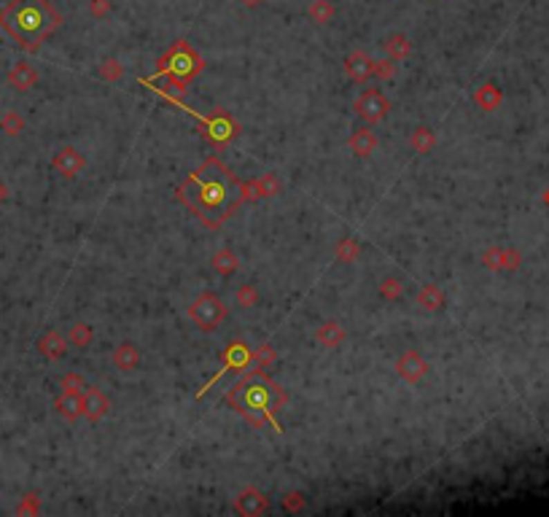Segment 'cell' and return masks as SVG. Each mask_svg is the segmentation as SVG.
<instances>
[{
	"label": "cell",
	"instance_id": "26",
	"mask_svg": "<svg viewBox=\"0 0 549 517\" xmlns=\"http://www.w3.org/2000/svg\"><path fill=\"white\" fill-rule=\"evenodd\" d=\"M307 14H310V19L315 25H328L334 19V3L331 0H313Z\"/></svg>",
	"mask_w": 549,
	"mask_h": 517
},
{
	"label": "cell",
	"instance_id": "40",
	"mask_svg": "<svg viewBox=\"0 0 549 517\" xmlns=\"http://www.w3.org/2000/svg\"><path fill=\"white\" fill-rule=\"evenodd\" d=\"M240 3H243V6H248V8H253V6H259L261 0H240Z\"/></svg>",
	"mask_w": 549,
	"mask_h": 517
},
{
	"label": "cell",
	"instance_id": "8",
	"mask_svg": "<svg viewBox=\"0 0 549 517\" xmlns=\"http://www.w3.org/2000/svg\"><path fill=\"white\" fill-rule=\"evenodd\" d=\"M353 108H355V116H358L361 122L380 124L388 116V111H391V100L385 98L380 89H366V92H361V95L355 98Z\"/></svg>",
	"mask_w": 549,
	"mask_h": 517
},
{
	"label": "cell",
	"instance_id": "38",
	"mask_svg": "<svg viewBox=\"0 0 549 517\" xmlns=\"http://www.w3.org/2000/svg\"><path fill=\"white\" fill-rule=\"evenodd\" d=\"M92 14L100 19V17H105L108 14V0H92Z\"/></svg>",
	"mask_w": 549,
	"mask_h": 517
},
{
	"label": "cell",
	"instance_id": "4",
	"mask_svg": "<svg viewBox=\"0 0 549 517\" xmlns=\"http://www.w3.org/2000/svg\"><path fill=\"white\" fill-rule=\"evenodd\" d=\"M200 73H202V57L192 49V44L178 41V44H173L170 51L159 60L156 73L151 75V78H143V81H153V78L167 75V78L173 81L175 92H183V89H186V84H189V81H194Z\"/></svg>",
	"mask_w": 549,
	"mask_h": 517
},
{
	"label": "cell",
	"instance_id": "5",
	"mask_svg": "<svg viewBox=\"0 0 549 517\" xmlns=\"http://www.w3.org/2000/svg\"><path fill=\"white\" fill-rule=\"evenodd\" d=\"M149 89H153L159 98H165L167 102H173L175 108H180L183 114H189V116H194L197 122L202 124V132H205V138L213 143V146H226V143H232L237 135H240V124L234 122L232 116H226L224 111H216L213 116H202L200 111H194V108H189L186 102H180L178 98H173V95H167L165 89H156L153 84H146Z\"/></svg>",
	"mask_w": 549,
	"mask_h": 517
},
{
	"label": "cell",
	"instance_id": "12",
	"mask_svg": "<svg viewBox=\"0 0 549 517\" xmlns=\"http://www.w3.org/2000/svg\"><path fill=\"white\" fill-rule=\"evenodd\" d=\"M234 507H237L240 515L259 517L270 509V498L259 491V488H243V491L237 493V498H234Z\"/></svg>",
	"mask_w": 549,
	"mask_h": 517
},
{
	"label": "cell",
	"instance_id": "32",
	"mask_svg": "<svg viewBox=\"0 0 549 517\" xmlns=\"http://www.w3.org/2000/svg\"><path fill=\"white\" fill-rule=\"evenodd\" d=\"M97 73H100L102 81H111V84H113V81H119V78L124 75V68H122V62H119L116 57H105L100 62V71H97Z\"/></svg>",
	"mask_w": 549,
	"mask_h": 517
},
{
	"label": "cell",
	"instance_id": "20",
	"mask_svg": "<svg viewBox=\"0 0 549 517\" xmlns=\"http://www.w3.org/2000/svg\"><path fill=\"white\" fill-rule=\"evenodd\" d=\"M54 410L62 415L65 420H78L84 415V407H81V394H59L57 401H54Z\"/></svg>",
	"mask_w": 549,
	"mask_h": 517
},
{
	"label": "cell",
	"instance_id": "11",
	"mask_svg": "<svg viewBox=\"0 0 549 517\" xmlns=\"http://www.w3.org/2000/svg\"><path fill=\"white\" fill-rule=\"evenodd\" d=\"M51 167L59 172V175H65V178H75L78 172L86 167V159H84V154L73 146H62L57 154H54V159H51Z\"/></svg>",
	"mask_w": 549,
	"mask_h": 517
},
{
	"label": "cell",
	"instance_id": "15",
	"mask_svg": "<svg viewBox=\"0 0 549 517\" xmlns=\"http://www.w3.org/2000/svg\"><path fill=\"white\" fill-rule=\"evenodd\" d=\"M38 353L41 356H46L49 361H59V359H65V353H68V337H62L59 332H46L41 340H38Z\"/></svg>",
	"mask_w": 549,
	"mask_h": 517
},
{
	"label": "cell",
	"instance_id": "13",
	"mask_svg": "<svg viewBox=\"0 0 549 517\" xmlns=\"http://www.w3.org/2000/svg\"><path fill=\"white\" fill-rule=\"evenodd\" d=\"M345 73H348L350 81L364 84V81H369V78L375 75V60L361 49L350 51L348 60H345Z\"/></svg>",
	"mask_w": 549,
	"mask_h": 517
},
{
	"label": "cell",
	"instance_id": "9",
	"mask_svg": "<svg viewBox=\"0 0 549 517\" xmlns=\"http://www.w3.org/2000/svg\"><path fill=\"white\" fill-rule=\"evenodd\" d=\"M280 192V181L274 172H264L256 181H240V199H270Z\"/></svg>",
	"mask_w": 549,
	"mask_h": 517
},
{
	"label": "cell",
	"instance_id": "23",
	"mask_svg": "<svg viewBox=\"0 0 549 517\" xmlns=\"http://www.w3.org/2000/svg\"><path fill=\"white\" fill-rule=\"evenodd\" d=\"M210 264H213V270L218 272V275H224V278H229V275H234V272H237V267H240V259H237V253H234V251H229V248H224V251H218V253H213V259H210Z\"/></svg>",
	"mask_w": 549,
	"mask_h": 517
},
{
	"label": "cell",
	"instance_id": "27",
	"mask_svg": "<svg viewBox=\"0 0 549 517\" xmlns=\"http://www.w3.org/2000/svg\"><path fill=\"white\" fill-rule=\"evenodd\" d=\"M92 337H95V332H92L89 323H73V326H71V334H68V345L84 350V347L92 345Z\"/></svg>",
	"mask_w": 549,
	"mask_h": 517
},
{
	"label": "cell",
	"instance_id": "25",
	"mask_svg": "<svg viewBox=\"0 0 549 517\" xmlns=\"http://www.w3.org/2000/svg\"><path fill=\"white\" fill-rule=\"evenodd\" d=\"M409 143H412V148H415L418 154H431L434 146H436V135H434V129H428V127H418V129L412 132Z\"/></svg>",
	"mask_w": 549,
	"mask_h": 517
},
{
	"label": "cell",
	"instance_id": "30",
	"mask_svg": "<svg viewBox=\"0 0 549 517\" xmlns=\"http://www.w3.org/2000/svg\"><path fill=\"white\" fill-rule=\"evenodd\" d=\"M280 504H283V509H286V512L297 515V512H304V509H307V496H304L301 491H288V493H283Z\"/></svg>",
	"mask_w": 549,
	"mask_h": 517
},
{
	"label": "cell",
	"instance_id": "41",
	"mask_svg": "<svg viewBox=\"0 0 549 517\" xmlns=\"http://www.w3.org/2000/svg\"><path fill=\"white\" fill-rule=\"evenodd\" d=\"M547 205H549V192H547Z\"/></svg>",
	"mask_w": 549,
	"mask_h": 517
},
{
	"label": "cell",
	"instance_id": "28",
	"mask_svg": "<svg viewBox=\"0 0 549 517\" xmlns=\"http://www.w3.org/2000/svg\"><path fill=\"white\" fill-rule=\"evenodd\" d=\"M250 361H253V367L256 370H267V367H272L274 361H277V353H274L272 345H259L256 350H250Z\"/></svg>",
	"mask_w": 549,
	"mask_h": 517
},
{
	"label": "cell",
	"instance_id": "22",
	"mask_svg": "<svg viewBox=\"0 0 549 517\" xmlns=\"http://www.w3.org/2000/svg\"><path fill=\"white\" fill-rule=\"evenodd\" d=\"M418 305H420L423 310H428V313L442 310V307H445V294H442V289L434 286V283H425L423 289L418 291Z\"/></svg>",
	"mask_w": 549,
	"mask_h": 517
},
{
	"label": "cell",
	"instance_id": "21",
	"mask_svg": "<svg viewBox=\"0 0 549 517\" xmlns=\"http://www.w3.org/2000/svg\"><path fill=\"white\" fill-rule=\"evenodd\" d=\"M382 49L388 54V60H407L409 54H412V41L404 35V33H396V35H391V38H385V44H382Z\"/></svg>",
	"mask_w": 549,
	"mask_h": 517
},
{
	"label": "cell",
	"instance_id": "35",
	"mask_svg": "<svg viewBox=\"0 0 549 517\" xmlns=\"http://www.w3.org/2000/svg\"><path fill=\"white\" fill-rule=\"evenodd\" d=\"M234 299H237V305L240 307H253L256 302H259V291H256V286L253 283H243L240 289H237V294H234Z\"/></svg>",
	"mask_w": 549,
	"mask_h": 517
},
{
	"label": "cell",
	"instance_id": "37",
	"mask_svg": "<svg viewBox=\"0 0 549 517\" xmlns=\"http://www.w3.org/2000/svg\"><path fill=\"white\" fill-rule=\"evenodd\" d=\"M375 75L377 78H393L396 75V62L393 60H377L375 62Z\"/></svg>",
	"mask_w": 549,
	"mask_h": 517
},
{
	"label": "cell",
	"instance_id": "29",
	"mask_svg": "<svg viewBox=\"0 0 549 517\" xmlns=\"http://www.w3.org/2000/svg\"><path fill=\"white\" fill-rule=\"evenodd\" d=\"M499 102H501V95L493 84H485V87L476 89V105H479L482 111H493Z\"/></svg>",
	"mask_w": 549,
	"mask_h": 517
},
{
	"label": "cell",
	"instance_id": "33",
	"mask_svg": "<svg viewBox=\"0 0 549 517\" xmlns=\"http://www.w3.org/2000/svg\"><path fill=\"white\" fill-rule=\"evenodd\" d=\"M377 291L382 299H388V302H396L404 296V283H401L399 278H385L380 286H377Z\"/></svg>",
	"mask_w": 549,
	"mask_h": 517
},
{
	"label": "cell",
	"instance_id": "14",
	"mask_svg": "<svg viewBox=\"0 0 549 517\" xmlns=\"http://www.w3.org/2000/svg\"><path fill=\"white\" fill-rule=\"evenodd\" d=\"M81 407H84V418L97 423L102 415L111 412V399L102 394L100 388H84V396H81Z\"/></svg>",
	"mask_w": 549,
	"mask_h": 517
},
{
	"label": "cell",
	"instance_id": "36",
	"mask_svg": "<svg viewBox=\"0 0 549 517\" xmlns=\"http://www.w3.org/2000/svg\"><path fill=\"white\" fill-rule=\"evenodd\" d=\"M19 515H38L41 512V496L38 493H25L22 496V504L17 507Z\"/></svg>",
	"mask_w": 549,
	"mask_h": 517
},
{
	"label": "cell",
	"instance_id": "2",
	"mask_svg": "<svg viewBox=\"0 0 549 517\" xmlns=\"http://www.w3.org/2000/svg\"><path fill=\"white\" fill-rule=\"evenodd\" d=\"M62 25V17L49 0H8L0 8V27L19 44V49L38 51Z\"/></svg>",
	"mask_w": 549,
	"mask_h": 517
},
{
	"label": "cell",
	"instance_id": "31",
	"mask_svg": "<svg viewBox=\"0 0 549 517\" xmlns=\"http://www.w3.org/2000/svg\"><path fill=\"white\" fill-rule=\"evenodd\" d=\"M0 129L6 132V135H19L22 129H25V119H22V114H17V111H6L3 116H0Z\"/></svg>",
	"mask_w": 549,
	"mask_h": 517
},
{
	"label": "cell",
	"instance_id": "6",
	"mask_svg": "<svg viewBox=\"0 0 549 517\" xmlns=\"http://www.w3.org/2000/svg\"><path fill=\"white\" fill-rule=\"evenodd\" d=\"M189 318L200 326L202 332H216L226 318V305L218 294L205 291L189 305Z\"/></svg>",
	"mask_w": 549,
	"mask_h": 517
},
{
	"label": "cell",
	"instance_id": "16",
	"mask_svg": "<svg viewBox=\"0 0 549 517\" xmlns=\"http://www.w3.org/2000/svg\"><path fill=\"white\" fill-rule=\"evenodd\" d=\"M348 146L355 156H372L377 148V135L369 129V127H358L353 129L348 138Z\"/></svg>",
	"mask_w": 549,
	"mask_h": 517
},
{
	"label": "cell",
	"instance_id": "39",
	"mask_svg": "<svg viewBox=\"0 0 549 517\" xmlns=\"http://www.w3.org/2000/svg\"><path fill=\"white\" fill-rule=\"evenodd\" d=\"M6 199H8V186L0 181V202H6Z\"/></svg>",
	"mask_w": 549,
	"mask_h": 517
},
{
	"label": "cell",
	"instance_id": "17",
	"mask_svg": "<svg viewBox=\"0 0 549 517\" xmlns=\"http://www.w3.org/2000/svg\"><path fill=\"white\" fill-rule=\"evenodd\" d=\"M8 84H11L17 92H30V89L38 84V71H35L30 62H17V65L8 71Z\"/></svg>",
	"mask_w": 549,
	"mask_h": 517
},
{
	"label": "cell",
	"instance_id": "1",
	"mask_svg": "<svg viewBox=\"0 0 549 517\" xmlns=\"http://www.w3.org/2000/svg\"><path fill=\"white\" fill-rule=\"evenodd\" d=\"M178 199L200 219L205 226L216 229L240 208V178L226 170L218 156L205 159L180 186Z\"/></svg>",
	"mask_w": 549,
	"mask_h": 517
},
{
	"label": "cell",
	"instance_id": "3",
	"mask_svg": "<svg viewBox=\"0 0 549 517\" xmlns=\"http://www.w3.org/2000/svg\"><path fill=\"white\" fill-rule=\"evenodd\" d=\"M226 401L248 423H253V426L270 423L277 434H283V428L277 423V412L286 407L288 396L264 372H250V374H245L237 386L229 388Z\"/></svg>",
	"mask_w": 549,
	"mask_h": 517
},
{
	"label": "cell",
	"instance_id": "18",
	"mask_svg": "<svg viewBox=\"0 0 549 517\" xmlns=\"http://www.w3.org/2000/svg\"><path fill=\"white\" fill-rule=\"evenodd\" d=\"M113 367L122 372H135L140 367V350L135 343H122L113 350Z\"/></svg>",
	"mask_w": 549,
	"mask_h": 517
},
{
	"label": "cell",
	"instance_id": "42",
	"mask_svg": "<svg viewBox=\"0 0 549 517\" xmlns=\"http://www.w3.org/2000/svg\"><path fill=\"white\" fill-rule=\"evenodd\" d=\"M0 116H3V114H0Z\"/></svg>",
	"mask_w": 549,
	"mask_h": 517
},
{
	"label": "cell",
	"instance_id": "7",
	"mask_svg": "<svg viewBox=\"0 0 549 517\" xmlns=\"http://www.w3.org/2000/svg\"><path fill=\"white\" fill-rule=\"evenodd\" d=\"M248 364H250L248 343H243V340H232V343L224 347V353H221V370L216 372V374L202 386L200 391H197V399H202V396L207 394V391H210V386H216L224 374H229V372H243Z\"/></svg>",
	"mask_w": 549,
	"mask_h": 517
},
{
	"label": "cell",
	"instance_id": "19",
	"mask_svg": "<svg viewBox=\"0 0 549 517\" xmlns=\"http://www.w3.org/2000/svg\"><path fill=\"white\" fill-rule=\"evenodd\" d=\"M315 340L318 345H324V347H339V345L345 343V329H342V323L339 320H326L318 326V332H315Z\"/></svg>",
	"mask_w": 549,
	"mask_h": 517
},
{
	"label": "cell",
	"instance_id": "10",
	"mask_svg": "<svg viewBox=\"0 0 549 517\" xmlns=\"http://www.w3.org/2000/svg\"><path fill=\"white\" fill-rule=\"evenodd\" d=\"M425 372H428V364H425V359L418 350H407V353H401L396 359V374L409 386H418L425 377Z\"/></svg>",
	"mask_w": 549,
	"mask_h": 517
},
{
	"label": "cell",
	"instance_id": "34",
	"mask_svg": "<svg viewBox=\"0 0 549 517\" xmlns=\"http://www.w3.org/2000/svg\"><path fill=\"white\" fill-rule=\"evenodd\" d=\"M86 388V380L78 374V372H68L59 377V391L62 394H81Z\"/></svg>",
	"mask_w": 549,
	"mask_h": 517
},
{
	"label": "cell",
	"instance_id": "24",
	"mask_svg": "<svg viewBox=\"0 0 549 517\" xmlns=\"http://www.w3.org/2000/svg\"><path fill=\"white\" fill-rule=\"evenodd\" d=\"M334 256H337V262H342V264H353V262L361 256V246H358V240H353V237H342V240L334 246Z\"/></svg>",
	"mask_w": 549,
	"mask_h": 517
}]
</instances>
